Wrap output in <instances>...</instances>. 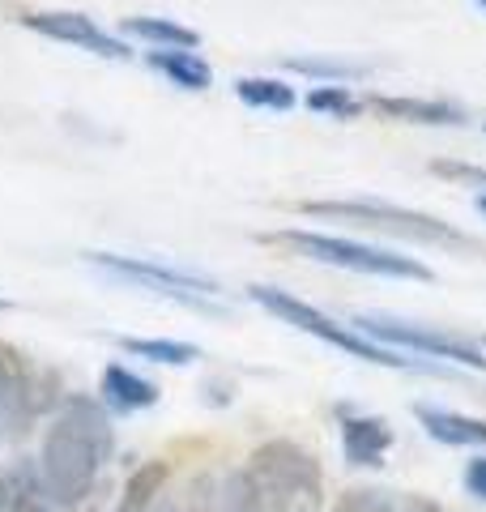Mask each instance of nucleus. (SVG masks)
Here are the masks:
<instances>
[{
  "label": "nucleus",
  "instance_id": "1",
  "mask_svg": "<svg viewBox=\"0 0 486 512\" xmlns=\"http://www.w3.org/2000/svg\"><path fill=\"white\" fill-rule=\"evenodd\" d=\"M116 453L111 410L90 393H64L39 440V474L52 508H81Z\"/></svg>",
  "mask_w": 486,
  "mask_h": 512
},
{
  "label": "nucleus",
  "instance_id": "2",
  "mask_svg": "<svg viewBox=\"0 0 486 512\" xmlns=\"http://www.w3.org/2000/svg\"><path fill=\"white\" fill-rule=\"evenodd\" d=\"M248 299L256 303V308H265L269 316L286 320L290 329L307 333V338H316L324 346L342 350V355L350 359H363V363H376V367H393V372H427V376H452L444 363H431V359H418V355H401V350H388L380 342L363 338L359 329L342 325V320H333L329 312L312 308L307 299L290 295V291H278V286H248Z\"/></svg>",
  "mask_w": 486,
  "mask_h": 512
},
{
  "label": "nucleus",
  "instance_id": "3",
  "mask_svg": "<svg viewBox=\"0 0 486 512\" xmlns=\"http://www.w3.org/2000/svg\"><path fill=\"white\" fill-rule=\"evenodd\" d=\"M239 474L256 512H312L320 504V466L295 440H265Z\"/></svg>",
  "mask_w": 486,
  "mask_h": 512
},
{
  "label": "nucleus",
  "instance_id": "4",
  "mask_svg": "<svg viewBox=\"0 0 486 512\" xmlns=\"http://www.w3.org/2000/svg\"><path fill=\"white\" fill-rule=\"evenodd\" d=\"M299 214L307 218H333V222H350V227H367V231H384L397 239H414V244H444V248H474V239L461 235L457 227L418 214V210H401L388 201H303Z\"/></svg>",
  "mask_w": 486,
  "mask_h": 512
},
{
  "label": "nucleus",
  "instance_id": "5",
  "mask_svg": "<svg viewBox=\"0 0 486 512\" xmlns=\"http://www.w3.org/2000/svg\"><path fill=\"white\" fill-rule=\"evenodd\" d=\"M350 329H359L363 338L380 342L388 350H401V355H418V359H431V363H457V367L486 372L482 346L461 338V333L418 325V320H401V316H388V312H354Z\"/></svg>",
  "mask_w": 486,
  "mask_h": 512
},
{
  "label": "nucleus",
  "instance_id": "6",
  "mask_svg": "<svg viewBox=\"0 0 486 512\" xmlns=\"http://www.w3.org/2000/svg\"><path fill=\"white\" fill-rule=\"evenodd\" d=\"M269 244H286V248H295L299 256H307V261L354 269V274L405 278V282H431L435 278L423 261H414V256H401V252H388V248H371V244H354V239H342V235L278 231V235H269Z\"/></svg>",
  "mask_w": 486,
  "mask_h": 512
},
{
  "label": "nucleus",
  "instance_id": "7",
  "mask_svg": "<svg viewBox=\"0 0 486 512\" xmlns=\"http://www.w3.org/2000/svg\"><path fill=\"white\" fill-rule=\"evenodd\" d=\"M86 261L94 269H103L107 278L128 282V286H141V291H154L162 299H175L184 308H197V312H222L214 295L222 286L205 274H192V269H175L167 261H150V256H116V252H86Z\"/></svg>",
  "mask_w": 486,
  "mask_h": 512
},
{
  "label": "nucleus",
  "instance_id": "8",
  "mask_svg": "<svg viewBox=\"0 0 486 512\" xmlns=\"http://www.w3.org/2000/svg\"><path fill=\"white\" fill-rule=\"evenodd\" d=\"M56 406V372H39L18 346L0 342V431L26 436L43 410Z\"/></svg>",
  "mask_w": 486,
  "mask_h": 512
},
{
  "label": "nucleus",
  "instance_id": "9",
  "mask_svg": "<svg viewBox=\"0 0 486 512\" xmlns=\"http://www.w3.org/2000/svg\"><path fill=\"white\" fill-rule=\"evenodd\" d=\"M18 22L43 39L81 47V52H94L103 60H133V47L120 35H111V30H103L99 22L77 9H18Z\"/></svg>",
  "mask_w": 486,
  "mask_h": 512
},
{
  "label": "nucleus",
  "instance_id": "10",
  "mask_svg": "<svg viewBox=\"0 0 486 512\" xmlns=\"http://www.w3.org/2000/svg\"><path fill=\"white\" fill-rule=\"evenodd\" d=\"M180 512H256L248 483L239 470H222V474H197L192 483L175 495Z\"/></svg>",
  "mask_w": 486,
  "mask_h": 512
},
{
  "label": "nucleus",
  "instance_id": "11",
  "mask_svg": "<svg viewBox=\"0 0 486 512\" xmlns=\"http://www.w3.org/2000/svg\"><path fill=\"white\" fill-rule=\"evenodd\" d=\"M363 107H371L384 120H405V124H444L457 128L465 124V107L448 99H405V94H367Z\"/></svg>",
  "mask_w": 486,
  "mask_h": 512
},
{
  "label": "nucleus",
  "instance_id": "12",
  "mask_svg": "<svg viewBox=\"0 0 486 512\" xmlns=\"http://www.w3.org/2000/svg\"><path fill=\"white\" fill-rule=\"evenodd\" d=\"M388 448H393V427L376 414H350L342 410V453L350 466H384Z\"/></svg>",
  "mask_w": 486,
  "mask_h": 512
},
{
  "label": "nucleus",
  "instance_id": "13",
  "mask_svg": "<svg viewBox=\"0 0 486 512\" xmlns=\"http://www.w3.org/2000/svg\"><path fill=\"white\" fill-rule=\"evenodd\" d=\"M0 512H52L39 461L13 457L0 466Z\"/></svg>",
  "mask_w": 486,
  "mask_h": 512
},
{
  "label": "nucleus",
  "instance_id": "14",
  "mask_svg": "<svg viewBox=\"0 0 486 512\" xmlns=\"http://www.w3.org/2000/svg\"><path fill=\"white\" fill-rule=\"evenodd\" d=\"M99 402L111 410V414H137V410H150L158 406V384L137 376L133 367L124 363H107L103 376H99Z\"/></svg>",
  "mask_w": 486,
  "mask_h": 512
},
{
  "label": "nucleus",
  "instance_id": "15",
  "mask_svg": "<svg viewBox=\"0 0 486 512\" xmlns=\"http://www.w3.org/2000/svg\"><path fill=\"white\" fill-rule=\"evenodd\" d=\"M414 419L423 423V431L431 440H440L448 448H482L486 444V419H469V414L431 406V402H418Z\"/></svg>",
  "mask_w": 486,
  "mask_h": 512
},
{
  "label": "nucleus",
  "instance_id": "16",
  "mask_svg": "<svg viewBox=\"0 0 486 512\" xmlns=\"http://www.w3.org/2000/svg\"><path fill=\"white\" fill-rule=\"evenodd\" d=\"M145 64H150L158 77H167L171 86L192 90V94H201V90L214 86V69H209V60H201L197 52H171V47H150V52H145Z\"/></svg>",
  "mask_w": 486,
  "mask_h": 512
},
{
  "label": "nucleus",
  "instance_id": "17",
  "mask_svg": "<svg viewBox=\"0 0 486 512\" xmlns=\"http://www.w3.org/2000/svg\"><path fill=\"white\" fill-rule=\"evenodd\" d=\"M124 39H141L145 47H171V52H197L201 35L175 18H124Z\"/></svg>",
  "mask_w": 486,
  "mask_h": 512
},
{
  "label": "nucleus",
  "instance_id": "18",
  "mask_svg": "<svg viewBox=\"0 0 486 512\" xmlns=\"http://www.w3.org/2000/svg\"><path fill=\"white\" fill-rule=\"evenodd\" d=\"M167 478H171L167 461H145V466H137L120 491L116 512H150L158 504V495L167 491Z\"/></svg>",
  "mask_w": 486,
  "mask_h": 512
},
{
  "label": "nucleus",
  "instance_id": "19",
  "mask_svg": "<svg viewBox=\"0 0 486 512\" xmlns=\"http://www.w3.org/2000/svg\"><path fill=\"white\" fill-rule=\"evenodd\" d=\"M235 94H239V103L252 111H290L299 103L295 86H286L282 77H239Z\"/></svg>",
  "mask_w": 486,
  "mask_h": 512
},
{
  "label": "nucleus",
  "instance_id": "20",
  "mask_svg": "<svg viewBox=\"0 0 486 512\" xmlns=\"http://www.w3.org/2000/svg\"><path fill=\"white\" fill-rule=\"evenodd\" d=\"M124 355L150 359V363H167V367H188L201 359V346L192 342H175V338H116Z\"/></svg>",
  "mask_w": 486,
  "mask_h": 512
},
{
  "label": "nucleus",
  "instance_id": "21",
  "mask_svg": "<svg viewBox=\"0 0 486 512\" xmlns=\"http://www.w3.org/2000/svg\"><path fill=\"white\" fill-rule=\"evenodd\" d=\"M290 73H303V77H316L320 86H346V82H359L367 73L363 64H342V60H312V56H290L286 60Z\"/></svg>",
  "mask_w": 486,
  "mask_h": 512
},
{
  "label": "nucleus",
  "instance_id": "22",
  "mask_svg": "<svg viewBox=\"0 0 486 512\" xmlns=\"http://www.w3.org/2000/svg\"><path fill=\"white\" fill-rule=\"evenodd\" d=\"M307 111H320V116H333V120H354L363 116V99H354L350 86H312L307 90Z\"/></svg>",
  "mask_w": 486,
  "mask_h": 512
},
{
  "label": "nucleus",
  "instance_id": "23",
  "mask_svg": "<svg viewBox=\"0 0 486 512\" xmlns=\"http://www.w3.org/2000/svg\"><path fill=\"white\" fill-rule=\"evenodd\" d=\"M329 512H397V500L380 487H350L337 495Z\"/></svg>",
  "mask_w": 486,
  "mask_h": 512
},
{
  "label": "nucleus",
  "instance_id": "24",
  "mask_svg": "<svg viewBox=\"0 0 486 512\" xmlns=\"http://www.w3.org/2000/svg\"><path fill=\"white\" fill-rule=\"evenodd\" d=\"M431 171L440 180H461L469 188H486V167H474V163H457V158H435Z\"/></svg>",
  "mask_w": 486,
  "mask_h": 512
},
{
  "label": "nucleus",
  "instance_id": "25",
  "mask_svg": "<svg viewBox=\"0 0 486 512\" xmlns=\"http://www.w3.org/2000/svg\"><path fill=\"white\" fill-rule=\"evenodd\" d=\"M465 491L474 495V500L486 504V453L482 457H469V466H465Z\"/></svg>",
  "mask_w": 486,
  "mask_h": 512
},
{
  "label": "nucleus",
  "instance_id": "26",
  "mask_svg": "<svg viewBox=\"0 0 486 512\" xmlns=\"http://www.w3.org/2000/svg\"><path fill=\"white\" fill-rule=\"evenodd\" d=\"M150 512H180V504H175V495L162 491V495H158V504H154Z\"/></svg>",
  "mask_w": 486,
  "mask_h": 512
},
{
  "label": "nucleus",
  "instance_id": "27",
  "mask_svg": "<svg viewBox=\"0 0 486 512\" xmlns=\"http://www.w3.org/2000/svg\"><path fill=\"white\" fill-rule=\"evenodd\" d=\"M478 210H482V214H486V192H482V197H478Z\"/></svg>",
  "mask_w": 486,
  "mask_h": 512
},
{
  "label": "nucleus",
  "instance_id": "28",
  "mask_svg": "<svg viewBox=\"0 0 486 512\" xmlns=\"http://www.w3.org/2000/svg\"><path fill=\"white\" fill-rule=\"evenodd\" d=\"M9 308H13V303H9V299H0V312H9Z\"/></svg>",
  "mask_w": 486,
  "mask_h": 512
},
{
  "label": "nucleus",
  "instance_id": "29",
  "mask_svg": "<svg viewBox=\"0 0 486 512\" xmlns=\"http://www.w3.org/2000/svg\"><path fill=\"white\" fill-rule=\"evenodd\" d=\"M478 5H482V9H486V0H478Z\"/></svg>",
  "mask_w": 486,
  "mask_h": 512
},
{
  "label": "nucleus",
  "instance_id": "30",
  "mask_svg": "<svg viewBox=\"0 0 486 512\" xmlns=\"http://www.w3.org/2000/svg\"><path fill=\"white\" fill-rule=\"evenodd\" d=\"M482 346H486V338H482Z\"/></svg>",
  "mask_w": 486,
  "mask_h": 512
},
{
  "label": "nucleus",
  "instance_id": "31",
  "mask_svg": "<svg viewBox=\"0 0 486 512\" xmlns=\"http://www.w3.org/2000/svg\"><path fill=\"white\" fill-rule=\"evenodd\" d=\"M482 128H486V124H482Z\"/></svg>",
  "mask_w": 486,
  "mask_h": 512
}]
</instances>
